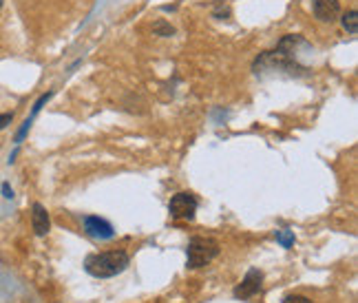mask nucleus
<instances>
[{"label":"nucleus","mask_w":358,"mask_h":303,"mask_svg":"<svg viewBox=\"0 0 358 303\" xmlns=\"http://www.w3.org/2000/svg\"><path fill=\"white\" fill-rule=\"evenodd\" d=\"M283 303H312V301L308 297H301V295H290Z\"/></svg>","instance_id":"nucleus-10"},{"label":"nucleus","mask_w":358,"mask_h":303,"mask_svg":"<svg viewBox=\"0 0 358 303\" xmlns=\"http://www.w3.org/2000/svg\"><path fill=\"white\" fill-rule=\"evenodd\" d=\"M169 211L173 219H192L197 213V199L190 192H177L169 204Z\"/></svg>","instance_id":"nucleus-3"},{"label":"nucleus","mask_w":358,"mask_h":303,"mask_svg":"<svg viewBox=\"0 0 358 303\" xmlns=\"http://www.w3.org/2000/svg\"><path fill=\"white\" fill-rule=\"evenodd\" d=\"M261 279H264V274L259 270H250L245 274V279L241 281V286L235 290V297H241V299H250L259 293L261 288Z\"/></svg>","instance_id":"nucleus-6"},{"label":"nucleus","mask_w":358,"mask_h":303,"mask_svg":"<svg viewBox=\"0 0 358 303\" xmlns=\"http://www.w3.org/2000/svg\"><path fill=\"white\" fill-rule=\"evenodd\" d=\"M3 192H5V197H7V199H11V197H13V195H11V190H9V184H5V186H3Z\"/></svg>","instance_id":"nucleus-13"},{"label":"nucleus","mask_w":358,"mask_h":303,"mask_svg":"<svg viewBox=\"0 0 358 303\" xmlns=\"http://www.w3.org/2000/svg\"><path fill=\"white\" fill-rule=\"evenodd\" d=\"M129 261L131 259L124 251H108V253L91 255L85 266H87V272L93 274V277L108 279V277H115V274L127 270Z\"/></svg>","instance_id":"nucleus-1"},{"label":"nucleus","mask_w":358,"mask_h":303,"mask_svg":"<svg viewBox=\"0 0 358 303\" xmlns=\"http://www.w3.org/2000/svg\"><path fill=\"white\" fill-rule=\"evenodd\" d=\"M31 224H34V230L36 235L45 237L49 228H51V222H49V213L45 211L43 204H34V213H31Z\"/></svg>","instance_id":"nucleus-7"},{"label":"nucleus","mask_w":358,"mask_h":303,"mask_svg":"<svg viewBox=\"0 0 358 303\" xmlns=\"http://www.w3.org/2000/svg\"><path fill=\"white\" fill-rule=\"evenodd\" d=\"M153 31H155L157 36H173V34H175V29H173V27H171L169 22H164V20L155 22Z\"/></svg>","instance_id":"nucleus-9"},{"label":"nucleus","mask_w":358,"mask_h":303,"mask_svg":"<svg viewBox=\"0 0 358 303\" xmlns=\"http://www.w3.org/2000/svg\"><path fill=\"white\" fill-rule=\"evenodd\" d=\"M343 27H345V31L352 34V36L358 34V11L356 9L348 11L345 16H343Z\"/></svg>","instance_id":"nucleus-8"},{"label":"nucleus","mask_w":358,"mask_h":303,"mask_svg":"<svg viewBox=\"0 0 358 303\" xmlns=\"http://www.w3.org/2000/svg\"><path fill=\"white\" fill-rule=\"evenodd\" d=\"M219 255V244L208 237H192L188 244V266L201 268Z\"/></svg>","instance_id":"nucleus-2"},{"label":"nucleus","mask_w":358,"mask_h":303,"mask_svg":"<svg viewBox=\"0 0 358 303\" xmlns=\"http://www.w3.org/2000/svg\"><path fill=\"white\" fill-rule=\"evenodd\" d=\"M11 120H13V113H5V115H0V129H5Z\"/></svg>","instance_id":"nucleus-11"},{"label":"nucleus","mask_w":358,"mask_h":303,"mask_svg":"<svg viewBox=\"0 0 358 303\" xmlns=\"http://www.w3.org/2000/svg\"><path fill=\"white\" fill-rule=\"evenodd\" d=\"M3 3H5V0H0V7H3Z\"/></svg>","instance_id":"nucleus-14"},{"label":"nucleus","mask_w":358,"mask_h":303,"mask_svg":"<svg viewBox=\"0 0 358 303\" xmlns=\"http://www.w3.org/2000/svg\"><path fill=\"white\" fill-rule=\"evenodd\" d=\"M312 11L321 22H334L341 13L338 0H312Z\"/></svg>","instance_id":"nucleus-4"},{"label":"nucleus","mask_w":358,"mask_h":303,"mask_svg":"<svg viewBox=\"0 0 358 303\" xmlns=\"http://www.w3.org/2000/svg\"><path fill=\"white\" fill-rule=\"evenodd\" d=\"M85 230H87V235H91L95 239H111L115 235L113 226L108 224L106 219H100V217H87Z\"/></svg>","instance_id":"nucleus-5"},{"label":"nucleus","mask_w":358,"mask_h":303,"mask_svg":"<svg viewBox=\"0 0 358 303\" xmlns=\"http://www.w3.org/2000/svg\"><path fill=\"white\" fill-rule=\"evenodd\" d=\"M277 237L281 239V244H283V246H290V244H292V237H290V235H281V232H279Z\"/></svg>","instance_id":"nucleus-12"}]
</instances>
